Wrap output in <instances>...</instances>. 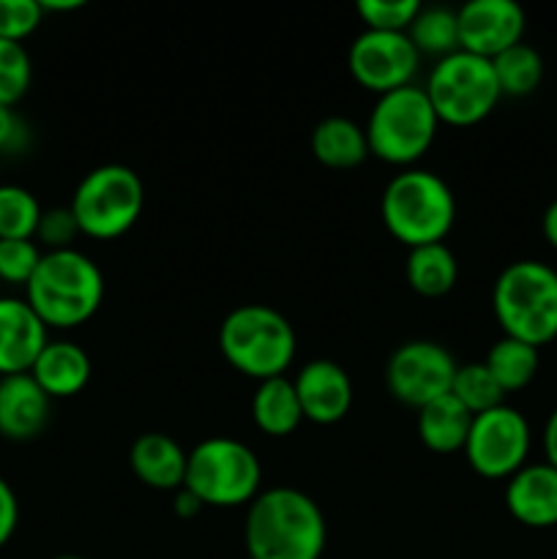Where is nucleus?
Masks as SVG:
<instances>
[{
    "mask_svg": "<svg viewBox=\"0 0 557 559\" xmlns=\"http://www.w3.org/2000/svg\"><path fill=\"white\" fill-rule=\"evenodd\" d=\"M244 544L249 559H320L328 544L325 513L293 486L265 489L246 511Z\"/></svg>",
    "mask_w": 557,
    "mask_h": 559,
    "instance_id": "nucleus-1",
    "label": "nucleus"
},
{
    "mask_svg": "<svg viewBox=\"0 0 557 559\" xmlns=\"http://www.w3.org/2000/svg\"><path fill=\"white\" fill-rule=\"evenodd\" d=\"M104 273L76 249L44 251L36 273L25 287V300L47 328L71 331L102 309Z\"/></svg>",
    "mask_w": 557,
    "mask_h": 559,
    "instance_id": "nucleus-2",
    "label": "nucleus"
},
{
    "mask_svg": "<svg viewBox=\"0 0 557 559\" xmlns=\"http://www.w3.org/2000/svg\"><path fill=\"white\" fill-rule=\"evenodd\" d=\"M380 216L393 240L407 249L446 243L457 224V197L440 175L410 167L388 180Z\"/></svg>",
    "mask_w": 557,
    "mask_h": 559,
    "instance_id": "nucleus-3",
    "label": "nucleus"
},
{
    "mask_svg": "<svg viewBox=\"0 0 557 559\" xmlns=\"http://www.w3.org/2000/svg\"><path fill=\"white\" fill-rule=\"evenodd\" d=\"M491 311L502 336L533 347L557 338V271L538 260H519L502 267L491 287Z\"/></svg>",
    "mask_w": 557,
    "mask_h": 559,
    "instance_id": "nucleus-4",
    "label": "nucleus"
},
{
    "mask_svg": "<svg viewBox=\"0 0 557 559\" xmlns=\"http://www.w3.org/2000/svg\"><path fill=\"white\" fill-rule=\"evenodd\" d=\"M218 347L224 360L257 382L284 377L293 366L298 336L284 314L262 304L238 306L218 328Z\"/></svg>",
    "mask_w": 557,
    "mask_h": 559,
    "instance_id": "nucleus-5",
    "label": "nucleus"
},
{
    "mask_svg": "<svg viewBox=\"0 0 557 559\" xmlns=\"http://www.w3.org/2000/svg\"><path fill=\"white\" fill-rule=\"evenodd\" d=\"M437 129H440V120L431 109L426 91L410 85L377 96L364 131L369 142V156L410 169L435 145Z\"/></svg>",
    "mask_w": 557,
    "mask_h": 559,
    "instance_id": "nucleus-6",
    "label": "nucleus"
},
{
    "mask_svg": "<svg viewBox=\"0 0 557 559\" xmlns=\"http://www.w3.org/2000/svg\"><path fill=\"white\" fill-rule=\"evenodd\" d=\"M262 464L246 442L233 437H208L189 453L183 489L211 508L251 506L260 495Z\"/></svg>",
    "mask_w": 557,
    "mask_h": 559,
    "instance_id": "nucleus-7",
    "label": "nucleus"
},
{
    "mask_svg": "<svg viewBox=\"0 0 557 559\" xmlns=\"http://www.w3.org/2000/svg\"><path fill=\"white\" fill-rule=\"evenodd\" d=\"M69 207L85 238L115 240L140 222L145 186L126 164H104L80 180Z\"/></svg>",
    "mask_w": 557,
    "mask_h": 559,
    "instance_id": "nucleus-8",
    "label": "nucleus"
},
{
    "mask_svg": "<svg viewBox=\"0 0 557 559\" xmlns=\"http://www.w3.org/2000/svg\"><path fill=\"white\" fill-rule=\"evenodd\" d=\"M424 91L437 120L457 129H467L486 120L502 98L491 60L462 52V49L431 66Z\"/></svg>",
    "mask_w": 557,
    "mask_h": 559,
    "instance_id": "nucleus-9",
    "label": "nucleus"
},
{
    "mask_svg": "<svg viewBox=\"0 0 557 559\" xmlns=\"http://www.w3.org/2000/svg\"><path fill=\"white\" fill-rule=\"evenodd\" d=\"M530 424L519 409L500 404V407L481 413L473 418L464 459L470 469L486 480H508L528 464L530 456Z\"/></svg>",
    "mask_w": 557,
    "mask_h": 559,
    "instance_id": "nucleus-10",
    "label": "nucleus"
},
{
    "mask_svg": "<svg viewBox=\"0 0 557 559\" xmlns=\"http://www.w3.org/2000/svg\"><path fill=\"white\" fill-rule=\"evenodd\" d=\"M457 369L459 364L442 344L418 338L393 349L386 364V385L396 402L420 409L451 393Z\"/></svg>",
    "mask_w": 557,
    "mask_h": 559,
    "instance_id": "nucleus-11",
    "label": "nucleus"
},
{
    "mask_svg": "<svg viewBox=\"0 0 557 559\" xmlns=\"http://www.w3.org/2000/svg\"><path fill=\"white\" fill-rule=\"evenodd\" d=\"M347 66L360 87L377 93V96H386V93L413 85L420 55L407 33L364 31L349 47Z\"/></svg>",
    "mask_w": 557,
    "mask_h": 559,
    "instance_id": "nucleus-12",
    "label": "nucleus"
},
{
    "mask_svg": "<svg viewBox=\"0 0 557 559\" xmlns=\"http://www.w3.org/2000/svg\"><path fill=\"white\" fill-rule=\"evenodd\" d=\"M459 49L495 60L524 38L528 16L513 0H470L457 9Z\"/></svg>",
    "mask_w": 557,
    "mask_h": 559,
    "instance_id": "nucleus-13",
    "label": "nucleus"
},
{
    "mask_svg": "<svg viewBox=\"0 0 557 559\" xmlns=\"http://www.w3.org/2000/svg\"><path fill=\"white\" fill-rule=\"evenodd\" d=\"M304 420L333 426L347 418L353 407V380L333 360H309L293 380Z\"/></svg>",
    "mask_w": 557,
    "mask_h": 559,
    "instance_id": "nucleus-14",
    "label": "nucleus"
},
{
    "mask_svg": "<svg viewBox=\"0 0 557 559\" xmlns=\"http://www.w3.org/2000/svg\"><path fill=\"white\" fill-rule=\"evenodd\" d=\"M49 342V328L25 298L0 295V377L31 374L33 364Z\"/></svg>",
    "mask_w": 557,
    "mask_h": 559,
    "instance_id": "nucleus-15",
    "label": "nucleus"
},
{
    "mask_svg": "<svg viewBox=\"0 0 557 559\" xmlns=\"http://www.w3.org/2000/svg\"><path fill=\"white\" fill-rule=\"evenodd\" d=\"M52 399L31 374L0 377V437L9 442H31L47 429Z\"/></svg>",
    "mask_w": 557,
    "mask_h": 559,
    "instance_id": "nucleus-16",
    "label": "nucleus"
},
{
    "mask_svg": "<svg viewBox=\"0 0 557 559\" xmlns=\"http://www.w3.org/2000/svg\"><path fill=\"white\" fill-rule=\"evenodd\" d=\"M506 508L530 530L557 527V467L524 464L506 484Z\"/></svg>",
    "mask_w": 557,
    "mask_h": 559,
    "instance_id": "nucleus-17",
    "label": "nucleus"
},
{
    "mask_svg": "<svg viewBox=\"0 0 557 559\" xmlns=\"http://www.w3.org/2000/svg\"><path fill=\"white\" fill-rule=\"evenodd\" d=\"M131 473L140 484L156 491H180L186 484L189 453L180 448L175 437L162 431H147L134 440L129 451Z\"/></svg>",
    "mask_w": 557,
    "mask_h": 559,
    "instance_id": "nucleus-18",
    "label": "nucleus"
},
{
    "mask_svg": "<svg viewBox=\"0 0 557 559\" xmlns=\"http://www.w3.org/2000/svg\"><path fill=\"white\" fill-rule=\"evenodd\" d=\"M93 364L85 349L66 338H49L47 347L33 364L31 377L49 399H74L87 388Z\"/></svg>",
    "mask_w": 557,
    "mask_h": 559,
    "instance_id": "nucleus-19",
    "label": "nucleus"
},
{
    "mask_svg": "<svg viewBox=\"0 0 557 559\" xmlns=\"http://www.w3.org/2000/svg\"><path fill=\"white\" fill-rule=\"evenodd\" d=\"M311 156L331 169H353L369 158V142L366 131L349 118L320 120L311 131Z\"/></svg>",
    "mask_w": 557,
    "mask_h": 559,
    "instance_id": "nucleus-20",
    "label": "nucleus"
},
{
    "mask_svg": "<svg viewBox=\"0 0 557 559\" xmlns=\"http://www.w3.org/2000/svg\"><path fill=\"white\" fill-rule=\"evenodd\" d=\"M473 415L448 393L418 409V437L431 453L464 451Z\"/></svg>",
    "mask_w": 557,
    "mask_h": 559,
    "instance_id": "nucleus-21",
    "label": "nucleus"
},
{
    "mask_svg": "<svg viewBox=\"0 0 557 559\" xmlns=\"http://www.w3.org/2000/svg\"><path fill=\"white\" fill-rule=\"evenodd\" d=\"M251 420L268 437L293 435L304 420L293 380L273 377V380L260 382L251 396Z\"/></svg>",
    "mask_w": 557,
    "mask_h": 559,
    "instance_id": "nucleus-22",
    "label": "nucleus"
},
{
    "mask_svg": "<svg viewBox=\"0 0 557 559\" xmlns=\"http://www.w3.org/2000/svg\"><path fill=\"white\" fill-rule=\"evenodd\" d=\"M404 276L413 293L420 298H442L457 287L459 262L446 243H429L410 249L404 262Z\"/></svg>",
    "mask_w": 557,
    "mask_h": 559,
    "instance_id": "nucleus-23",
    "label": "nucleus"
},
{
    "mask_svg": "<svg viewBox=\"0 0 557 559\" xmlns=\"http://www.w3.org/2000/svg\"><path fill=\"white\" fill-rule=\"evenodd\" d=\"M484 366L489 369V374L495 377L497 385L502 388V393H517L524 391V388L535 380V374H538L541 353L533 344L502 336L500 342H495L489 347Z\"/></svg>",
    "mask_w": 557,
    "mask_h": 559,
    "instance_id": "nucleus-24",
    "label": "nucleus"
},
{
    "mask_svg": "<svg viewBox=\"0 0 557 559\" xmlns=\"http://www.w3.org/2000/svg\"><path fill=\"white\" fill-rule=\"evenodd\" d=\"M407 38L413 41V47L418 49V55H429V58H448L459 49V20L457 11L446 9V5H420L418 16L410 25Z\"/></svg>",
    "mask_w": 557,
    "mask_h": 559,
    "instance_id": "nucleus-25",
    "label": "nucleus"
},
{
    "mask_svg": "<svg viewBox=\"0 0 557 559\" xmlns=\"http://www.w3.org/2000/svg\"><path fill=\"white\" fill-rule=\"evenodd\" d=\"M491 69H495L500 93L511 98L530 96V93L538 91L541 80H544V58L538 55V49L524 41L497 55L491 60Z\"/></svg>",
    "mask_w": 557,
    "mask_h": 559,
    "instance_id": "nucleus-26",
    "label": "nucleus"
},
{
    "mask_svg": "<svg viewBox=\"0 0 557 559\" xmlns=\"http://www.w3.org/2000/svg\"><path fill=\"white\" fill-rule=\"evenodd\" d=\"M42 205L27 189L14 183H0V240H33Z\"/></svg>",
    "mask_w": 557,
    "mask_h": 559,
    "instance_id": "nucleus-27",
    "label": "nucleus"
},
{
    "mask_svg": "<svg viewBox=\"0 0 557 559\" xmlns=\"http://www.w3.org/2000/svg\"><path fill=\"white\" fill-rule=\"evenodd\" d=\"M451 396L475 418V415L500 407L506 393H502V388L497 385L495 377L489 374V369L481 360V364L459 366L457 377H453Z\"/></svg>",
    "mask_w": 557,
    "mask_h": 559,
    "instance_id": "nucleus-28",
    "label": "nucleus"
},
{
    "mask_svg": "<svg viewBox=\"0 0 557 559\" xmlns=\"http://www.w3.org/2000/svg\"><path fill=\"white\" fill-rule=\"evenodd\" d=\"M33 82V63L25 44L0 38V107H16Z\"/></svg>",
    "mask_w": 557,
    "mask_h": 559,
    "instance_id": "nucleus-29",
    "label": "nucleus"
},
{
    "mask_svg": "<svg viewBox=\"0 0 557 559\" xmlns=\"http://www.w3.org/2000/svg\"><path fill=\"white\" fill-rule=\"evenodd\" d=\"M366 31L382 33H407L413 20L418 16V0H358L355 5Z\"/></svg>",
    "mask_w": 557,
    "mask_h": 559,
    "instance_id": "nucleus-30",
    "label": "nucleus"
},
{
    "mask_svg": "<svg viewBox=\"0 0 557 559\" xmlns=\"http://www.w3.org/2000/svg\"><path fill=\"white\" fill-rule=\"evenodd\" d=\"M42 257L36 240H0V284L27 287Z\"/></svg>",
    "mask_w": 557,
    "mask_h": 559,
    "instance_id": "nucleus-31",
    "label": "nucleus"
},
{
    "mask_svg": "<svg viewBox=\"0 0 557 559\" xmlns=\"http://www.w3.org/2000/svg\"><path fill=\"white\" fill-rule=\"evenodd\" d=\"M44 11L38 0H0V38L22 44L38 31Z\"/></svg>",
    "mask_w": 557,
    "mask_h": 559,
    "instance_id": "nucleus-32",
    "label": "nucleus"
},
{
    "mask_svg": "<svg viewBox=\"0 0 557 559\" xmlns=\"http://www.w3.org/2000/svg\"><path fill=\"white\" fill-rule=\"evenodd\" d=\"M80 224H76L71 207H49L42 213V222L36 229V243L47 251L74 249V240L80 238Z\"/></svg>",
    "mask_w": 557,
    "mask_h": 559,
    "instance_id": "nucleus-33",
    "label": "nucleus"
},
{
    "mask_svg": "<svg viewBox=\"0 0 557 559\" xmlns=\"http://www.w3.org/2000/svg\"><path fill=\"white\" fill-rule=\"evenodd\" d=\"M31 145V129L14 107H0V156H16Z\"/></svg>",
    "mask_w": 557,
    "mask_h": 559,
    "instance_id": "nucleus-34",
    "label": "nucleus"
},
{
    "mask_svg": "<svg viewBox=\"0 0 557 559\" xmlns=\"http://www.w3.org/2000/svg\"><path fill=\"white\" fill-rule=\"evenodd\" d=\"M16 527H20V500L9 480L0 475V549L14 538Z\"/></svg>",
    "mask_w": 557,
    "mask_h": 559,
    "instance_id": "nucleus-35",
    "label": "nucleus"
},
{
    "mask_svg": "<svg viewBox=\"0 0 557 559\" xmlns=\"http://www.w3.org/2000/svg\"><path fill=\"white\" fill-rule=\"evenodd\" d=\"M544 453H546V462L552 467H557V407L552 409L549 420L544 426Z\"/></svg>",
    "mask_w": 557,
    "mask_h": 559,
    "instance_id": "nucleus-36",
    "label": "nucleus"
},
{
    "mask_svg": "<svg viewBox=\"0 0 557 559\" xmlns=\"http://www.w3.org/2000/svg\"><path fill=\"white\" fill-rule=\"evenodd\" d=\"M541 233H544L546 243L557 251V200H552L546 205L544 218H541Z\"/></svg>",
    "mask_w": 557,
    "mask_h": 559,
    "instance_id": "nucleus-37",
    "label": "nucleus"
},
{
    "mask_svg": "<svg viewBox=\"0 0 557 559\" xmlns=\"http://www.w3.org/2000/svg\"><path fill=\"white\" fill-rule=\"evenodd\" d=\"M173 508H175V513H178V516H183V519L197 516V513L202 511L200 500H197V497L191 495V491H186V489L178 491V497H175V506Z\"/></svg>",
    "mask_w": 557,
    "mask_h": 559,
    "instance_id": "nucleus-38",
    "label": "nucleus"
},
{
    "mask_svg": "<svg viewBox=\"0 0 557 559\" xmlns=\"http://www.w3.org/2000/svg\"><path fill=\"white\" fill-rule=\"evenodd\" d=\"M76 9H82V0H66V3H52V0H47V3H42L44 14H49V11H76Z\"/></svg>",
    "mask_w": 557,
    "mask_h": 559,
    "instance_id": "nucleus-39",
    "label": "nucleus"
},
{
    "mask_svg": "<svg viewBox=\"0 0 557 559\" xmlns=\"http://www.w3.org/2000/svg\"><path fill=\"white\" fill-rule=\"evenodd\" d=\"M55 559H85V557H76V555H63V557H55Z\"/></svg>",
    "mask_w": 557,
    "mask_h": 559,
    "instance_id": "nucleus-40",
    "label": "nucleus"
},
{
    "mask_svg": "<svg viewBox=\"0 0 557 559\" xmlns=\"http://www.w3.org/2000/svg\"><path fill=\"white\" fill-rule=\"evenodd\" d=\"M0 287H3V284H0Z\"/></svg>",
    "mask_w": 557,
    "mask_h": 559,
    "instance_id": "nucleus-41",
    "label": "nucleus"
}]
</instances>
